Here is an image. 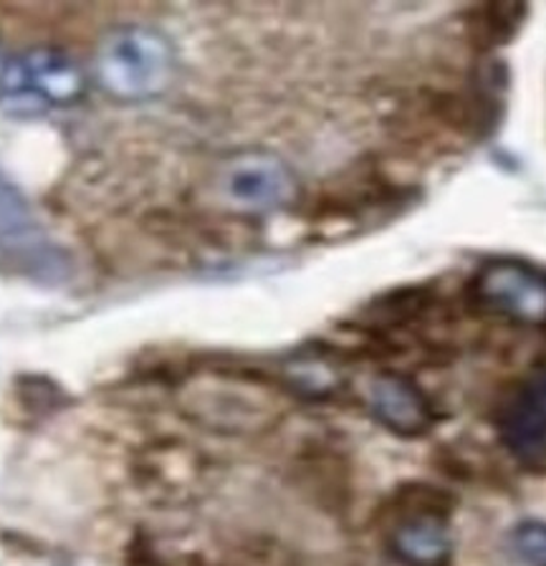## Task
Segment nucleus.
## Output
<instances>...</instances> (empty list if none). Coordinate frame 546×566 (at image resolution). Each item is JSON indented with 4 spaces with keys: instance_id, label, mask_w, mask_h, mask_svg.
Instances as JSON below:
<instances>
[{
    "instance_id": "6e6552de",
    "label": "nucleus",
    "mask_w": 546,
    "mask_h": 566,
    "mask_svg": "<svg viewBox=\"0 0 546 566\" xmlns=\"http://www.w3.org/2000/svg\"><path fill=\"white\" fill-rule=\"evenodd\" d=\"M392 552L410 566H440L451 556V531L438 513H418L395 528Z\"/></svg>"
},
{
    "instance_id": "0eeeda50",
    "label": "nucleus",
    "mask_w": 546,
    "mask_h": 566,
    "mask_svg": "<svg viewBox=\"0 0 546 566\" xmlns=\"http://www.w3.org/2000/svg\"><path fill=\"white\" fill-rule=\"evenodd\" d=\"M8 92H33L51 102H72L82 92V74L64 53L39 49L3 71Z\"/></svg>"
},
{
    "instance_id": "20e7f679",
    "label": "nucleus",
    "mask_w": 546,
    "mask_h": 566,
    "mask_svg": "<svg viewBox=\"0 0 546 566\" xmlns=\"http://www.w3.org/2000/svg\"><path fill=\"white\" fill-rule=\"evenodd\" d=\"M473 298L491 314L522 326H546V273L518 261L486 263L473 279Z\"/></svg>"
},
{
    "instance_id": "f257e3e1",
    "label": "nucleus",
    "mask_w": 546,
    "mask_h": 566,
    "mask_svg": "<svg viewBox=\"0 0 546 566\" xmlns=\"http://www.w3.org/2000/svg\"><path fill=\"white\" fill-rule=\"evenodd\" d=\"M96 74L102 86L119 99H153L172 84L175 53L162 33L132 25L102 43Z\"/></svg>"
},
{
    "instance_id": "9b49d317",
    "label": "nucleus",
    "mask_w": 546,
    "mask_h": 566,
    "mask_svg": "<svg viewBox=\"0 0 546 566\" xmlns=\"http://www.w3.org/2000/svg\"><path fill=\"white\" fill-rule=\"evenodd\" d=\"M511 548L524 566H546V524L524 521L511 534Z\"/></svg>"
},
{
    "instance_id": "423d86ee",
    "label": "nucleus",
    "mask_w": 546,
    "mask_h": 566,
    "mask_svg": "<svg viewBox=\"0 0 546 566\" xmlns=\"http://www.w3.org/2000/svg\"><path fill=\"white\" fill-rule=\"evenodd\" d=\"M367 407L385 428L405 438L422 436L430 428L428 397L408 377L382 371L367 382Z\"/></svg>"
},
{
    "instance_id": "39448f33",
    "label": "nucleus",
    "mask_w": 546,
    "mask_h": 566,
    "mask_svg": "<svg viewBox=\"0 0 546 566\" xmlns=\"http://www.w3.org/2000/svg\"><path fill=\"white\" fill-rule=\"evenodd\" d=\"M504 446L518 460L534 463L546 455V367L522 379L498 418Z\"/></svg>"
},
{
    "instance_id": "9d476101",
    "label": "nucleus",
    "mask_w": 546,
    "mask_h": 566,
    "mask_svg": "<svg viewBox=\"0 0 546 566\" xmlns=\"http://www.w3.org/2000/svg\"><path fill=\"white\" fill-rule=\"evenodd\" d=\"M288 379H292L298 392L312 397L329 395L339 385L337 371L322 359H296L294 365H288Z\"/></svg>"
},
{
    "instance_id": "7ed1b4c3",
    "label": "nucleus",
    "mask_w": 546,
    "mask_h": 566,
    "mask_svg": "<svg viewBox=\"0 0 546 566\" xmlns=\"http://www.w3.org/2000/svg\"><path fill=\"white\" fill-rule=\"evenodd\" d=\"M218 190L228 206L238 210L271 212L294 202L298 182L284 159L263 149H249L220 167Z\"/></svg>"
},
{
    "instance_id": "f03ea898",
    "label": "nucleus",
    "mask_w": 546,
    "mask_h": 566,
    "mask_svg": "<svg viewBox=\"0 0 546 566\" xmlns=\"http://www.w3.org/2000/svg\"><path fill=\"white\" fill-rule=\"evenodd\" d=\"M182 410L196 422L223 432L261 430L276 420L269 389L235 377H202L185 387Z\"/></svg>"
},
{
    "instance_id": "1a4fd4ad",
    "label": "nucleus",
    "mask_w": 546,
    "mask_h": 566,
    "mask_svg": "<svg viewBox=\"0 0 546 566\" xmlns=\"http://www.w3.org/2000/svg\"><path fill=\"white\" fill-rule=\"evenodd\" d=\"M33 235V223L29 212L15 198L13 190L0 180V248H11V251H21L25 241Z\"/></svg>"
},
{
    "instance_id": "f8f14e48",
    "label": "nucleus",
    "mask_w": 546,
    "mask_h": 566,
    "mask_svg": "<svg viewBox=\"0 0 546 566\" xmlns=\"http://www.w3.org/2000/svg\"><path fill=\"white\" fill-rule=\"evenodd\" d=\"M483 41L491 43H504L511 35L516 33L518 25H522L526 8L524 6H514V3H504V6H491L483 8Z\"/></svg>"
}]
</instances>
